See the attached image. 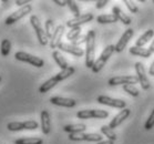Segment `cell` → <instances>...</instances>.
Segmentation results:
<instances>
[{
  "label": "cell",
  "instance_id": "44",
  "mask_svg": "<svg viewBox=\"0 0 154 144\" xmlns=\"http://www.w3.org/2000/svg\"><path fill=\"white\" fill-rule=\"evenodd\" d=\"M153 2H154V0H153Z\"/></svg>",
  "mask_w": 154,
  "mask_h": 144
},
{
  "label": "cell",
  "instance_id": "6",
  "mask_svg": "<svg viewBox=\"0 0 154 144\" xmlns=\"http://www.w3.org/2000/svg\"><path fill=\"white\" fill-rule=\"evenodd\" d=\"M98 103L103 104V106H108L111 108H116V109H125L126 108V102L121 99H113L106 95H99L97 99Z\"/></svg>",
  "mask_w": 154,
  "mask_h": 144
},
{
  "label": "cell",
  "instance_id": "12",
  "mask_svg": "<svg viewBox=\"0 0 154 144\" xmlns=\"http://www.w3.org/2000/svg\"><path fill=\"white\" fill-rule=\"evenodd\" d=\"M93 20V14H83L79 16V17H73L72 19L68 20L67 22V27L69 28H78L80 26L84 25V23H88Z\"/></svg>",
  "mask_w": 154,
  "mask_h": 144
},
{
  "label": "cell",
  "instance_id": "22",
  "mask_svg": "<svg viewBox=\"0 0 154 144\" xmlns=\"http://www.w3.org/2000/svg\"><path fill=\"white\" fill-rule=\"evenodd\" d=\"M58 83H59V80H58L57 77L54 75V77L50 78L49 80H47L43 84H41V87L39 88V92H40V93H47V92L50 91L52 88H54Z\"/></svg>",
  "mask_w": 154,
  "mask_h": 144
},
{
  "label": "cell",
  "instance_id": "10",
  "mask_svg": "<svg viewBox=\"0 0 154 144\" xmlns=\"http://www.w3.org/2000/svg\"><path fill=\"white\" fill-rule=\"evenodd\" d=\"M31 10H32V7L30 6V5H27V6H25V7H21L20 9H18L17 11L12 12L9 17H7L5 23L8 26L12 25V23H14V22H17L18 20H20V19H22L23 17H26L28 14H30Z\"/></svg>",
  "mask_w": 154,
  "mask_h": 144
},
{
  "label": "cell",
  "instance_id": "43",
  "mask_svg": "<svg viewBox=\"0 0 154 144\" xmlns=\"http://www.w3.org/2000/svg\"><path fill=\"white\" fill-rule=\"evenodd\" d=\"M0 81H1V77H0Z\"/></svg>",
  "mask_w": 154,
  "mask_h": 144
},
{
  "label": "cell",
  "instance_id": "34",
  "mask_svg": "<svg viewBox=\"0 0 154 144\" xmlns=\"http://www.w3.org/2000/svg\"><path fill=\"white\" fill-rule=\"evenodd\" d=\"M154 127V109L153 111L151 112L150 116H149V119L146 120V122H145V124H144V129L146 131L151 130V129H153Z\"/></svg>",
  "mask_w": 154,
  "mask_h": 144
},
{
  "label": "cell",
  "instance_id": "36",
  "mask_svg": "<svg viewBox=\"0 0 154 144\" xmlns=\"http://www.w3.org/2000/svg\"><path fill=\"white\" fill-rule=\"evenodd\" d=\"M87 42V35H79L77 39H74L73 41H71V44H73L75 47H80V44Z\"/></svg>",
  "mask_w": 154,
  "mask_h": 144
},
{
  "label": "cell",
  "instance_id": "1",
  "mask_svg": "<svg viewBox=\"0 0 154 144\" xmlns=\"http://www.w3.org/2000/svg\"><path fill=\"white\" fill-rule=\"evenodd\" d=\"M95 62V32L90 30L87 33L85 42V67L92 69Z\"/></svg>",
  "mask_w": 154,
  "mask_h": 144
},
{
  "label": "cell",
  "instance_id": "21",
  "mask_svg": "<svg viewBox=\"0 0 154 144\" xmlns=\"http://www.w3.org/2000/svg\"><path fill=\"white\" fill-rule=\"evenodd\" d=\"M112 12H113V14L118 18V20L122 22L123 25H126V26L131 25V22H132L131 18H130L129 16H126V14H124V12H123V11L121 10L118 6H116V7L112 8Z\"/></svg>",
  "mask_w": 154,
  "mask_h": 144
},
{
  "label": "cell",
  "instance_id": "38",
  "mask_svg": "<svg viewBox=\"0 0 154 144\" xmlns=\"http://www.w3.org/2000/svg\"><path fill=\"white\" fill-rule=\"evenodd\" d=\"M53 2L60 7H64L68 5V0H53Z\"/></svg>",
  "mask_w": 154,
  "mask_h": 144
},
{
  "label": "cell",
  "instance_id": "15",
  "mask_svg": "<svg viewBox=\"0 0 154 144\" xmlns=\"http://www.w3.org/2000/svg\"><path fill=\"white\" fill-rule=\"evenodd\" d=\"M50 102L58 106H64V108H73L75 106L77 102L73 99L62 98V97H52L50 98Z\"/></svg>",
  "mask_w": 154,
  "mask_h": 144
},
{
  "label": "cell",
  "instance_id": "18",
  "mask_svg": "<svg viewBox=\"0 0 154 144\" xmlns=\"http://www.w3.org/2000/svg\"><path fill=\"white\" fill-rule=\"evenodd\" d=\"M41 130L43 134H49L51 131V121H50V114L47 110L41 111Z\"/></svg>",
  "mask_w": 154,
  "mask_h": 144
},
{
  "label": "cell",
  "instance_id": "32",
  "mask_svg": "<svg viewBox=\"0 0 154 144\" xmlns=\"http://www.w3.org/2000/svg\"><path fill=\"white\" fill-rule=\"evenodd\" d=\"M67 6L69 7V9H70L71 12L74 14V17H79V16H81L80 9H79L78 5L75 4L74 1H72V0H68V5H67Z\"/></svg>",
  "mask_w": 154,
  "mask_h": 144
},
{
  "label": "cell",
  "instance_id": "3",
  "mask_svg": "<svg viewBox=\"0 0 154 144\" xmlns=\"http://www.w3.org/2000/svg\"><path fill=\"white\" fill-rule=\"evenodd\" d=\"M30 23H31L32 28L35 29V35H37V38H38V41L41 46H47L48 44V41H49V38L47 37L46 30H43V28L41 27V23H40V20L37 16H31L30 17Z\"/></svg>",
  "mask_w": 154,
  "mask_h": 144
},
{
  "label": "cell",
  "instance_id": "14",
  "mask_svg": "<svg viewBox=\"0 0 154 144\" xmlns=\"http://www.w3.org/2000/svg\"><path fill=\"white\" fill-rule=\"evenodd\" d=\"M58 49L62 50L64 52L70 53V54H73L75 57H82L84 54V50L81 49L80 47H75L71 43H64L61 42L58 47Z\"/></svg>",
  "mask_w": 154,
  "mask_h": 144
},
{
  "label": "cell",
  "instance_id": "35",
  "mask_svg": "<svg viewBox=\"0 0 154 144\" xmlns=\"http://www.w3.org/2000/svg\"><path fill=\"white\" fill-rule=\"evenodd\" d=\"M123 2L125 4V6L129 8V10L131 11L132 14H137V12H139V8H137V5H134L133 1H130V0H124Z\"/></svg>",
  "mask_w": 154,
  "mask_h": 144
},
{
  "label": "cell",
  "instance_id": "16",
  "mask_svg": "<svg viewBox=\"0 0 154 144\" xmlns=\"http://www.w3.org/2000/svg\"><path fill=\"white\" fill-rule=\"evenodd\" d=\"M130 113H131V111H130V109H123L122 111H120L118 114H116L114 118H113V120L110 122V124H109V127H111L112 130H114V129H116V127H119L120 124L124 121V120H126V118L130 115Z\"/></svg>",
  "mask_w": 154,
  "mask_h": 144
},
{
  "label": "cell",
  "instance_id": "7",
  "mask_svg": "<svg viewBox=\"0 0 154 144\" xmlns=\"http://www.w3.org/2000/svg\"><path fill=\"white\" fill-rule=\"evenodd\" d=\"M139 82V79H137V75H120V77H113L111 79H109L108 83L109 85L111 87H114V85H133L137 84Z\"/></svg>",
  "mask_w": 154,
  "mask_h": 144
},
{
  "label": "cell",
  "instance_id": "24",
  "mask_svg": "<svg viewBox=\"0 0 154 144\" xmlns=\"http://www.w3.org/2000/svg\"><path fill=\"white\" fill-rule=\"evenodd\" d=\"M52 58H53V60L56 61V63L58 64V67H59L61 70H64V69H67V68L69 67V66H68L67 60L64 59V57L61 54L60 51H53Z\"/></svg>",
  "mask_w": 154,
  "mask_h": 144
},
{
  "label": "cell",
  "instance_id": "19",
  "mask_svg": "<svg viewBox=\"0 0 154 144\" xmlns=\"http://www.w3.org/2000/svg\"><path fill=\"white\" fill-rule=\"evenodd\" d=\"M87 130V125L83 124V123H75V124H68L63 127V131L64 132H68L70 134L73 133H82Z\"/></svg>",
  "mask_w": 154,
  "mask_h": 144
},
{
  "label": "cell",
  "instance_id": "23",
  "mask_svg": "<svg viewBox=\"0 0 154 144\" xmlns=\"http://www.w3.org/2000/svg\"><path fill=\"white\" fill-rule=\"evenodd\" d=\"M153 37H154V30L153 29H149V30H146L143 35H141L140 38L137 39V42H135V46L137 47H144V44H146V43L149 42Z\"/></svg>",
  "mask_w": 154,
  "mask_h": 144
},
{
  "label": "cell",
  "instance_id": "13",
  "mask_svg": "<svg viewBox=\"0 0 154 144\" xmlns=\"http://www.w3.org/2000/svg\"><path fill=\"white\" fill-rule=\"evenodd\" d=\"M133 35H134L133 29H128V30H125V31L123 32V35H121L120 40L116 44V52H118V53L122 52L123 50L125 49L126 44L129 43L130 39L133 37Z\"/></svg>",
  "mask_w": 154,
  "mask_h": 144
},
{
  "label": "cell",
  "instance_id": "28",
  "mask_svg": "<svg viewBox=\"0 0 154 144\" xmlns=\"http://www.w3.org/2000/svg\"><path fill=\"white\" fill-rule=\"evenodd\" d=\"M74 72H75V69H74L73 67H68L67 69H64V70H61L59 73H57L56 77H57V79H58V80H59V82H60V81H62V80H64V79H67V78L71 77V75H72Z\"/></svg>",
  "mask_w": 154,
  "mask_h": 144
},
{
  "label": "cell",
  "instance_id": "27",
  "mask_svg": "<svg viewBox=\"0 0 154 144\" xmlns=\"http://www.w3.org/2000/svg\"><path fill=\"white\" fill-rule=\"evenodd\" d=\"M101 133L108 137V140H111V141H113V142H116V141L118 140V135H116V133L111 129V127H109V125H102Z\"/></svg>",
  "mask_w": 154,
  "mask_h": 144
},
{
  "label": "cell",
  "instance_id": "9",
  "mask_svg": "<svg viewBox=\"0 0 154 144\" xmlns=\"http://www.w3.org/2000/svg\"><path fill=\"white\" fill-rule=\"evenodd\" d=\"M69 140L70 141H88V142H101L102 135L99 133H73L69 135Z\"/></svg>",
  "mask_w": 154,
  "mask_h": 144
},
{
  "label": "cell",
  "instance_id": "40",
  "mask_svg": "<svg viewBox=\"0 0 154 144\" xmlns=\"http://www.w3.org/2000/svg\"><path fill=\"white\" fill-rule=\"evenodd\" d=\"M149 73H150L151 75H154V61L152 62V64H151L150 70H149Z\"/></svg>",
  "mask_w": 154,
  "mask_h": 144
},
{
  "label": "cell",
  "instance_id": "42",
  "mask_svg": "<svg viewBox=\"0 0 154 144\" xmlns=\"http://www.w3.org/2000/svg\"><path fill=\"white\" fill-rule=\"evenodd\" d=\"M149 50H150V52H151V53H153V52H154V40H153V42L151 43V46H150V48H149Z\"/></svg>",
  "mask_w": 154,
  "mask_h": 144
},
{
  "label": "cell",
  "instance_id": "31",
  "mask_svg": "<svg viewBox=\"0 0 154 144\" xmlns=\"http://www.w3.org/2000/svg\"><path fill=\"white\" fill-rule=\"evenodd\" d=\"M79 35H81V28L78 27V28H72L70 29V31L67 33V39L70 40V41H73L74 39H77Z\"/></svg>",
  "mask_w": 154,
  "mask_h": 144
},
{
  "label": "cell",
  "instance_id": "2",
  "mask_svg": "<svg viewBox=\"0 0 154 144\" xmlns=\"http://www.w3.org/2000/svg\"><path fill=\"white\" fill-rule=\"evenodd\" d=\"M114 51H116V46L109 44L108 47H105V49L102 51L100 57L95 60L94 64H93V67H92V69H91L92 72H93V73H98V72H100V71L102 70V68L104 67V64L106 63V61L111 58V56L113 54Z\"/></svg>",
  "mask_w": 154,
  "mask_h": 144
},
{
  "label": "cell",
  "instance_id": "41",
  "mask_svg": "<svg viewBox=\"0 0 154 144\" xmlns=\"http://www.w3.org/2000/svg\"><path fill=\"white\" fill-rule=\"evenodd\" d=\"M98 144H114V142L111 140H106V141H101V142H99Z\"/></svg>",
  "mask_w": 154,
  "mask_h": 144
},
{
  "label": "cell",
  "instance_id": "8",
  "mask_svg": "<svg viewBox=\"0 0 154 144\" xmlns=\"http://www.w3.org/2000/svg\"><path fill=\"white\" fill-rule=\"evenodd\" d=\"M77 116L80 120H85V119H105L109 116L108 111L104 110H81L78 111Z\"/></svg>",
  "mask_w": 154,
  "mask_h": 144
},
{
  "label": "cell",
  "instance_id": "4",
  "mask_svg": "<svg viewBox=\"0 0 154 144\" xmlns=\"http://www.w3.org/2000/svg\"><path fill=\"white\" fill-rule=\"evenodd\" d=\"M14 58H16L18 61L27 62V63H30V64H32L33 67H37V68H42L45 66L43 59L39 58V57L32 56L30 53L23 52V51H18V52H16L14 53Z\"/></svg>",
  "mask_w": 154,
  "mask_h": 144
},
{
  "label": "cell",
  "instance_id": "37",
  "mask_svg": "<svg viewBox=\"0 0 154 144\" xmlns=\"http://www.w3.org/2000/svg\"><path fill=\"white\" fill-rule=\"evenodd\" d=\"M108 4H109L108 0H100V1H97L95 8H97V9H102V8H104Z\"/></svg>",
  "mask_w": 154,
  "mask_h": 144
},
{
  "label": "cell",
  "instance_id": "29",
  "mask_svg": "<svg viewBox=\"0 0 154 144\" xmlns=\"http://www.w3.org/2000/svg\"><path fill=\"white\" fill-rule=\"evenodd\" d=\"M11 50V42L8 40V39H4L1 41V44H0V52L4 57H7L9 53H10Z\"/></svg>",
  "mask_w": 154,
  "mask_h": 144
},
{
  "label": "cell",
  "instance_id": "5",
  "mask_svg": "<svg viewBox=\"0 0 154 144\" xmlns=\"http://www.w3.org/2000/svg\"><path fill=\"white\" fill-rule=\"evenodd\" d=\"M7 129L12 132L22 130H35L38 129V122H35L33 120H28L23 122H10L7 124Z\"/></svg>",
  "mask_w": 154,
  "mask_h": 144
},
{
  "label": "cell",
  "instance_id": "30",
  "mask_svg": "<svg viewBox=\"0 0 154 144\" xmlns=\"http://www.w3.org/2000/svg\"><path fill=\"white\" fill-rule=\"evenodd\" d=\"M45 27H46V33H47V37L49 39L52 38L53 33H54V31H56V26H54V22H53V20H51V19H48L46 21V25H45Z\"/></svg>",
  "mask_w": 154,
  "mask_h": 144
},
{
  "label": "cell",
  "instance_id": "26",
  "mask_svg": "<svg viewBox=\"0 0 154 144\" xmlns=\"http://www.w3.org/2000/svg\"><path fill=\"white\" fill-rule=\"evenodd\" d=\"M14 144H43V140L40 137H21L14 141Z\"/></svg>",
  "mask_w": 154,
  "mask_h": 144
},
{
  "label": "cell",
  "instance_id": "17",
  "mask_svg": "<svg viewBox=\"0 0 154 144\" xmlns=\"http://www.w3.org/2000/svg\"><path fill=\"white\" fill-rule=\"evenodd\" d=\"M64 33V26L59 25L56 28V31L53 33L52 38L50 39V47L51 49H57L59 44L61 43V39H62V35Z\"/></svg>",
  "mask_w": 154,
  "mask_h": 144
},
{
  "label": "cell",
  "instance_id": "25",
  "mask_svg": "<svg viewBox=\"0 0 154 144\" xmlns=\"http://www.w3.org/2000/svg\"><path fill=\"white\" fill-rule=\"evenodd\" d=\"M97 21L99 23H101V25H106V23H116L119 20H118V18L113 14H101V16H99L97 18Z\"/></svg>",
  "mask_w": 154,
  "mask_h": 144
},
{
  "label": "cell",
  "instance_id": "20",
  "mask_svg": "<svg viewBox=\"0 0 154 144\" xmlns=\"http://www.w3.org/2000/svg\"><path fill=\"white\" fill-rule=\"evenodd\" d=\"M129 51H130V53H131V54H133V56L142 57V58H150L151 54H152V53L150 52L149 48H145V47L133 46V47H131V48H130Z\"/></svg>",
  "mask_w": 154,
  "mask_h": 144
},
{
  "label": "cell",
  "instance_id": "11",
  "mask_svg": "<svg viewBox=\"0 0 154 144\" xmlns=\"http://www.w3.org/2000/svg\"><path fill=\"white\" fill-rule=\"evenodd\" d=\"M134 67H135V72H137V77L139 79L141 88L143 89V90H149L151 87V83L146 73H145V69H144L143 64L141 63V62H137V63L134 64Z\"/></svg>",
  "mask_w": 154,
  "mask_h": 144
},
{
  "label": "cell",
  "instance_id": "33",
  "mask_svg": "<svg viewBox=\"0 0 154 144\" xmlns=\"http://www.w3.org/2000/svg\"><path fill=\"white\" fill-rule=\"evenodd\" d=\"M123 90L126 92V93H129L130 95H132L134 98H137L139 97V90H137L134 85H130V84H126V85H123Z\"/></svg>",
  "mask_w": 154,
  "mask_h": 144
},
{
  "label": "cell",
  "instance_id": "39",
  "mask_svg": "<svg viewBox=\"0 0 154 144\" xmlns=\"http://www.w3.org/2000/svg\"><path fill=\"white\" fill-rule=\"evenodd\" d=\"M29 2H30V0H16V5L17 6H22V7L29 5Z\"/></svg>",
  "mask_w": 154,
  "mask_h": 144
}]
</instances>
